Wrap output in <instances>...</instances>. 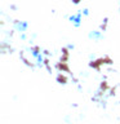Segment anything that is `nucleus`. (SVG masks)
I'll return each mask as SVG.
<instances>
[]
</instances>
